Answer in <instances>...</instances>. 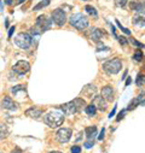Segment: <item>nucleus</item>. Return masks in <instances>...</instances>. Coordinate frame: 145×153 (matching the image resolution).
Returning a JSON list of instances; mask_svg holds the SVG:
<instances>
[{"mask_svg": "<svg viewBox=\"0 0 145 153\" xmlns=\"http://www.w3.org/2000/svg\"><path fill=\"white\" fill-rule=\"evenodd\" d=\"M85 111H86V113L88 114L90 117H93V116H96V113H97V108H96V106L94 105H88V106H86V108H85Z\"/></svg>", "mask_w": 145, "mask_h": 153, "instance_id": "b1692460", "label": "nucleus"}, {"mask_svg": "<svg viewBox=\"0 0 145 153\" xmlns=\"http://www.w3.org/2000/svg\"><path fill=\"white\" fill-rule=\"evenodd\" d=\"M115 112H116V106H115V107H114V110L110 112V114H109V118H111V117L114 116V114H115Z\"/></svg>", "mask_w": 145, "mask_h": 153, "instance_id": "4c0bfd02", "label": "nucleus"}, {"mask_svg": "<svg viewBox=\"0 0 145 153\" xmlns=\"http://www.w3.org/2000/svg\"><path fill=\"white\" fill-rule=\"evenodd\" d=\"M31 42L33 39L28 33H19L15 36V44L22 50H28L31 46Z\"/></svg>", "mask_w": 145, "mask_h": 153, "instance_id": "39448f33", "label": "nucleus"}, {"mask_svg": "<svg viewBox=\"0 0 145 153\" xmlns=\"http://www.w3.org/2000/svg\"><path fill=\"white\" fill-rule=\"evenodd\" d=\"M74 102H75V106H76V108H78V112L81 111L82 108H86V101H85L82 98H76V99L74 100Z\"/></svg>", "mask_w": 145, "mask_h": 153, "instance_id": "412c9836", "label": "nucleus"}, {"mask_svg": "<svg viewBox=\"0 0 145 153\" xmlns=\"http://www.w3.org/2000/svg\"><path fill=\"white\" fill-rule=\"evenodd\" d=\"M93 143H94L93 140H90V139H88V140L85 142V147H86V148H91V147H93Z\"/></svg>", "mask_w": 145, "mask_h": 153, "instance_id": "2f4dec72", "label": "nucleus"}, {"mask_svg": "<svg viewBox=\"0 0 145 153\" xmlns=\"http://www.w3.org/2000/svg\"><path fill=\"white\" fill-rule=\"evenodd\" d=\"M96 91H97V88H96L93 85H87V86H85L84 89L81 91V94L85 95V97H87V98H92V95L96 94Z\"/></svg>", "mask_w": 145, "mask_h": 153, "instance_id": "a211bd4d", "label": "nucleus"}, {"mask_svg": "<svg viewBox=\"0 0 145 153\" xmlns=\"http://www.w3.org/2000/svg\"><path fill=\"white\" fill-rule=\"evenodd\" d=\"M127 4V0H115V5L117 7H125Z\"/></svg>", "mask_w": 145, "mask_h": 153, "instance_id": "cd10ccee", "label": "nucleus"}, {"mask_svg": "<svg viewBox=\"0 0 145 153\" xmlns=\"http://www.w3.org/2000/svg\"><path fill=\"white\" fill-rule=\"evenodd\" d=\"M122 68V62L120 58H114V59H110L103 64V70L108 74V75H115V74H119L120 70Z\"/></svg>", "mask_w": 145, "mask_h": 153, "instance_id": "7ed1b4c3", "label": "nucleus"}, {"mask_svg": "<svg viewBox=\"0 0 145 153\" xmlns=\"http://www.w3.org/2000/svg\"><path fill=\"white\" fill-rule=\"evenodd\" d=\"M30 70V64L27 60H18L13 65V71L17 75H25Z\"/></svg>", "mask_w": 145, "mask_h": 153, "instance_id": "0eeeda50", "label": "nucleus"}, {"mask_svg": "<svg viewBox=\"0 0 145 153\" xmlns=\"http://www.w3.org/2000/svg\"><path fill=\"white\" fill-rule=\"evenodd\" d=\"M0 11H3V3H1V0H0Z\"/></svg>", "mask_w": 145, "mask_h": 153, "instance_id": "79ce46f5", "label": "nucleus"}, {"mask_svg": "<svg viewBox=\"0 0 145 153\" xmlns=\"http://www.w3.org/2000/svg\"><path fill=\"white\" fill-rule=\"evenodd\" d=\"M11 153H22V151H21L19 148H16V149H13Z\"/></svg>", "mask_w": 145, "mask_h": 153, "instance_id": "ea45409f", "label": "nucleus"}, {"mask_svg": "<svg viewBox=\"0 0 145 153\" xmlns=\"http://www.w3.org/2000/svg\"><path fill=\"white\" fill-rule=\"evenodd\" d=\"M70 151H71V153H81V147L80 146H72Z\"/></svg>", "mask_w": 145, "mask_h": 153, "instance_id": "7c9ffc66", "label": "nucleus"}, {"mask_svg": "<svg viewBox=\"0 0 145 153\" xmlns=\"http://www.w3.org/2000/svg\"><path fill=\"white\" fill-rule=\"evenodd\" d=\"M137 106H140V101L138 98H134L129 104H128V107H127V111H131V110H134Z\"/></svg>", "mask_w": 145, "mask_h": 153, "instance_id": "393cba45", "label": "nucleus"}, {"mask_svg": "<svg viewBox=\"0 0 145 153\" xmlns=\"http://www.w3.org/2000/svg\"><path fill=\"white\" fill-rule=\"evenodd\" d=\"M50 153H62V152H59V151H51Z\"/></svg>", "mask_w": 145, "mask_h": 153, "instance_id": "37998d69", "label": "nucleus"}, {"mask_svg": "<svg viewBox=\"0 0 145 153\" xmlns=\"http://www.w3.org/2000/svg\"><path fill=\"white\" fill-rule=\"evenodd\" d=\"M92 105H94L96 108L100 110V111H105L106 107H108V102L102 95H96L93 98V100H92Z\"/></svg>", "mask_w": 145, "mask_h": 153, "instance_id": "9d476101", "label": "nucleus"}, {"mask_svg": "<svg viewBox=\"0 0 145 153\" xmlns=\"http://www.w3.org/2000/svg\"><path fill=\"white\" fill-rule=\"evenodd\" d=\"M71 135H72L71 129H69V128H61V129L57 131L56 137H57V140H58L61 143H65V142H68V141L70 140Z\"/></svg>", "mask_w": 145, "mask_h": 153, "instance_id": "6e6552de", "label": "nucleus"}, {"mask_svg": "<svg viewBox=\"0 0 145 153\" xmlns=\"http://www.w3.org/2000/svg\"><path fill=\"white\" fill-rule=\"evenodd\" d=\"M50 3H51V0H43V1H40L39 4H36L35 6H34V11H39V10H43L44 7H46V6H49L50 5Z\"/></svg>", "mask_w": 145, "mask_h": 153, "instance_id": "4be33fe9", "label": "nucleus"}, {"mask_svg": "<svg viewBox=\"0 0 145 153\" xmlns=\"http://www.w3.org/2000/svg\"><path fill=\"white\" fill-rule=\"evenodd\" d=\"M131 42H132V44H134V45H135V46H138V47H145V46H144L143 44H140V42L135 41L134 39H132V37H131Z\"/></svg>", "mask_w": 145, "mask_h": 153, "instance_id": "72a5a7b5", "label": "nucleus"}, {"mask_svg": "<svg viewBox=\"0 0 145 153\" xmlns=\"http://www.w3.org/2000/svg\"><path fill=\"white\" fill-rule=\"evenodd\" d=\"M131 83H132V79H131V77H128V79H127V81H126V86H129Z\"/></svg>", "mask_w": 145, "mask_h": 153, "instance_id": "58836bf2", "label": "nucleus"}, {"mask_svg": "<svg viewBox=\"0 0 145 153\" xmlns=\"http://www.w3.org/2000/svg\"><path fill=\"white\" fill-rule=\"evenodd\" d=\"M133 24L135 27H145V11H138L133 16Z\"/></svg>", "mask_w": 145, "mask_h": 153, "instance_id": "f8f14e48", "label": "nucleus"}, {"mask_svg": "<svg viewBox=\"0 0 145 153\" xmlns=\"http://www.w3.org/2000/svg\"><path fill=\"white\" fill-rule=\"evenodd\" d=\"M116 24L119 25V28H120V29H121V30H122V31H123L125 34H127V35H131V31H129L128 29H126L125 27H122V25H121V23H120L119 21H116Z\"/></svg>", "mask_w": 145, "mask_h": 153, "instance_id": "c85d7f7f", "label": "nucleus"}, {"mask_svg": "<svg viewBox=\"0 0 145 153\" xmlns=\"http://www.w3.org/2000/svg\"><path fill=\"white\" fill-rule=\"evenodd\" d=\"M102 97L106 101H111L114 99V89L111 86H105L102 88Z\"/></svg>", "mask_w": 145, "mask_h": 153, "instance_id": "4468645a", "label": "nucleus"}, {"mask_svg": "<svg viewBox=\"0 0 145 153\" xmlns=\"http://www.w3.org/2000/svg\"><path fill=\"white\" fill-rule=\"evenodd\" d=\"M137 98L139 99V101H140V105H141V106H144V105H145V93H143V94L138 95Z\"/></svg>", "mask_w": 145, "mask_h": 153, "instance_id": "c756f323", "label": "nucleus"}, {"mask_svg": "<svg viewBox=\"0 0 145 153\" xmlns=\"http://www.w3.org/2000/svg\"><path fill=\"white\" fill-rule=\"evenodd\" d=\"M9 133H10V130H9V128H7L6 124H4V123L0 124V139L4 140L5 137H7Z\"/></svg>", "mask_w": 145, "mask_h": 153, "instance_id": "aec40b11", "label": "nucleus"}, {"mask_svg": "<svg viewBox=\"0 0 145 153\" xmlns=\"http://www.w3.org/2000/svg\"><path fill=\"white\" fill-rule=\"evenodd\" d=\"M84 1H86V0H84Z\"/></svg>", "mask_w": 145, "mask_h": 153, "instance_id": "a18cd8bd", "label": "nucleus"}, {"mask_svg": "<svg viewBox=\"0 0 145 153\" xmlns=\"http://www.w3.org/2000/svg\"><path fill=\"white\" fill-rule=\"evenodd\" d=\"M104 133H105V129H102V131H100V135L98 136V139H99V140H103V139H104Z\"/></svg>", "mask_w": 145, "mask_h": 153, "instance_id": "e433bc0d", "label": "nucleus"}, {"mask_svg": "<svg viewBox=\"0 0 145 153\" xmlns=\"http://www.w3.org/2000/svg\"><path fill=\"white\" fill-rule=\"evenodd\" d=\"M13 31H15V27H11L10 28V30H9V39H11V37H12V35H13Z\"/></svg>", "mask_w": 145, "mask_h": 153, "instance_id": "c9c22d12", "label": "nucleus"}, {"mask_svg": "<svg viewBox=\"0 0 145 153\" xmlns=\"http://www.w3.org/2000/svg\"><path fill=\"white\" fill-rule=\"evenodd\" d=\"M85 134H86V136H87L90 140H92V139L96 136V134H97V128H96V127H87V128L85 129Z\"/></svg>", "mask_w": 145, "mask_h": 153, "instance_id": "6ab92c4d", "label": "nucleus"}, {"mask_svg": "<svg viewBox=\"0 0 145 153\" xmlns=\"http://www.w3.org/2000/svg\"><path fill=\"white\" fill-rule=\"evenodd\" d=\"M52 22L58 27H62L67 23V15L62 9H56L52 12Z\"/></svg>", "mask_w": 145, "mask_h": 153, "instance_id": "423d86ee", "label": "nucleus"}, {"mask_svg": "<svg viewBox=\"0 0 145 153\" xmlns=\"http://www.w3.org/2000/svg\"><path fill=\"white\" fill-rule=\"evenodd\" d=\"M51 24H52V19H50L45 15H41V16L38 17V19H36L35 28H31V33L40 34L43 31H46V30H49L51 28Z\"/></svg>", "mask_w": 145, "mask_h": 153, "instance_id": "f03ea898", "label": "nucleus"}, {"mask_svg": "<svg viewBox=\"0 0 145 153\" xmlns=\"http://www.w3.org/2000/svg\"><path fill=\"white\" fill-rule=\"evenodd\" d=\"M103 31L100 30V29H98V28H94L92 31H91V35H90V37H91V40L92 41H94V42H99L102 39H103Z\"/></svg>", "mask_w": 145, "mask_h": 153, "instance_id": "f3484780", "label": "nucleus"}, {"mask_svg": "<svg viewBox=\"0 0 145 153\" xmlns=\"http://www.w3.org/2000/svg\"><path fill=\"white\" fill-rule=\"evenodd\" d=\"M44 121H45V123L49 127H51V128H58L59 126L63 124L64 116H63V113H61L58 111H51V112H49L46 116L44 117Z\"/></svg>", "mask_w": 145, "mask_h": 153, "instance_id": "f257e3e1", "label": "nucleus"}, {"mask_svg": "<svg viewBox=\"0 0 145 153\" xmlns=\"http://www.w3.org/2000/svg\"><path fill=\"white\" fill-rule=\"evenodd\" d=\"M11 92H12V94H13L17 99H22V100H24V99L27 98V91H25V87L22 86V85H18V86L12 87Z\"/></svg>", "mask_w": 145, "mask_h": 153, "instance_id": "9b49d317", "label": "nucleus"}, {"mask_svg": "<svg viewBox=\"0 0 145 153\" xmlns=\"http://www.w3.org/2000/svg\"><path fill=\"white\" fill-rule=\"evenodd\" d=\"M1 106H3L4 108H6V110H16V108H17L16 102H15V101L12 100V98H10V97H5V98L3 99Z\"/></svg>", "mask_w": 145, "mask_h": 153, "instance_id": "dca6fc26", "label": "nucleus"}, {"mask_svg": "<svg viewBox=\"0 0 145 153\" xmlns=\"http://www.w3.org/2000/svg\"><path fill=\"white\" fill-rule=\"evenodd\" d=\"M61 110L63 111L64 114H67V116H70V114H74V113L78 112V108H76V106H75L74 100L61 105Z\"/></svg>", "mask_w": 145, "mask_h": 153, "instance_id": "1a4fd4ad", "label": "nucleus"}, {"mask_svg": "<svg viewBox=\"0 0 145 153\" xmlns=\"http://www.w3.org/2000/svg\"><path fill=\"white\" fill-rule=\"evenodd\" d=\"M119 41H120V44H122V45H127V40H126V37H123V36H120V37H119Z\"/></svg>", "mask_w": 145, "mask_h": 153, "instance_id": "f704fd0d", "label": "nucleus"}, {"mask_svg": "<svg viewBox=\"0 0 145 153\" xmlns=\"http://www.w3.org/2000/svg\"><path fill=\"white\" fill-rule=\"evenodd\" d=\"M70 24L78 30H84L88 27V18L82 13H75L69 18Z\"/></svg>", "mask_w": 145, "mask_h": 153, "instance_id": "20e7f679", "label": "nucleus"}, {"mask_svg": "<svg viewBox=\"0 0 145 153\" xmlns=\"http://www.w3.org/2000/svg\"><path fill=\"white\" fill-rule=\"evenodd\" d=\"M133 59H134L135 62H141V60L144 59V54H143V52H141L140 50L135 51L134 54H133Z\"/></svg>", "mask_w": 145, "mask_h": 153, "instance_id": "a878e982", "label": "nucleus"}, {"mask_svg": "<svg viewBox=\"0 0 145 153\" xmlns=\"http://www.w3.org/2000/svg\"><path fill=\"white\" fill-rule=\"evenodd\" d=\"M125 113H126V110H123V111H121V112L119 113V116H117V118H116V121H120V120H122V118L125 117Z\"/></svg>", "mask_w": 145, "mask_h": 153, "instance_id": "473e14b6", "label": "nucleus"}, {"mask_svg": "<svg viewBox=\"0 0 145 153\" xmlns=\"http://www.w3.org/2000/svg\"><path fill=\"white\" fill-rule=\"evenodd\" d=\"M85 10H86V12H87L90 16H92V17H94V18L98 17V12H97V10H96L92 5H86V6H85Z\"/></svg>", "mask_w": 145, "mask_h": 153, "instance_id": "5701e85b", "label": "nucleus"}, {"mask_svg": "<svg viewBox=\"0 0 145 153\" xmlns=\"http://www.w3.org/2000/svg\"><path fill=\"white\" fill-rule=\"evenodd\" d=\"M24 1V0H17V4H22Z\"/></svg>", "mask_w": 145, "mask_h": 153, "instance_id": "c03bdc74", "label": "nucleus"}, {"mask_svg": "<svg viewBox=\"0 0 145 153\" xmlns=\"http://www.w3.org/2000/svg\"><path fill=\"white\" fill-rule=\"evenodd\" d=\"M5 3H6L7 5H11V4H12V0H5Z\"/></svg>", "mask_w": 145, "mask_h": 153, "instance_id": "a19ab883", "label": "nucleus"}, {"mask_svg": "<svg viewBox=\"0 0 145 153\" xmlns=\"http://www.w3.org/2000/svg\"><path fill=\"white\" fill-rule=\"evenodd\" d=\"M25 114L28 117H30V118L38 120V118H40L43 116V110H40L38 107H30V108H28L25 111Z\"/></svg>", "mask_w": 145, "mask_h": 153, "instance_id": "2eb2a0df", "label": "nucleus"}, {"mask_svg": "<svg viewBox=\"0 0 145 153\" xmlns=\"http://www.w3.org/2000/svg\"><path fill=\"white\" fill-rule=\"evenodd\" d=\"M129 9L133 11H144L145 10V0H132L129 3Z\"/></svg>", "mask_w": 145, "mask_h": 153, "instance_id": "ddd939ff", "label": "nucleus"}, {"mask_svg": "<svg viewBox=\"0 0 145 153\" xmlns=\"http://www.w3.org/2000/svg\"><path fill=\"white\" fill-rule=\"evenodd\" d=\"M135 83H137V86H143V85L145 83V76H144L143 74H139V75H138Z\"/></svg>", "mask_w": 145, "mask_h": 153, "instance_id": "bb28decb", "label": "nucleus"}]
</instances>
